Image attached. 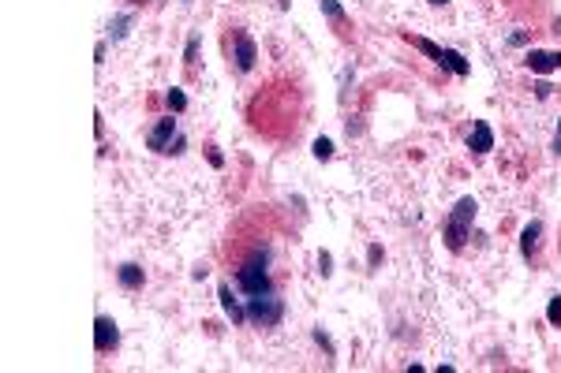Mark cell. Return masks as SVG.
Here are the masks:
<instances>
[{"label": "cell", "mask_w": 561, "mask_h": 373, "mask_svg": "<svg viewBox=\"0 0 561 373\" xmlns=\"http://www.w3.org/2000/svg\"><path fill=\"white\" fill-rule=\"evenodd\" d=\"M236 288L243 295H269L274 291V277H269V247H251L236 261Z\"/></svg>", "instance_id": "6da1fadb"}, {"label": "cell", "mask_w": 561, "mask_h": 373, "mask_svg": "<svg viewBox=\"0 0 561 373\" xmlns=\"http://www.w3.org/2000/svg\"><path fill=\"white\" fill-rule=\"evenodd\" d=\"M476 213H479V205H476L471 194L453 205V213H449V221H446V247L453 250V254H460L464 243L471 239V221H476Z\"/></svg>", "instance_id": "7a4b0ae2"}, {"label": "cell", "mask_w": 561, "mask_h": 373, "mask_svg": "<svg viewBox=\"0 0 561 373\" xmlns=\"http://www.w3.org/2000/svg\"><path fill=\"white\" fill-rule=\"evenodd\" d=\"M247 321H255L258 328H277L285 321V299H277L274 291L269 295H247Z\"/></svg>", "instance_id": "3957f363"}, {"label": "cell", "mask_w": 561, "mask_h": 373, "mask_svg": "<svg viewBox=\"0 0 561 373\" xmlns=\"http://www.w3.org/2000/svg\"><path fill=\"white\" fill-rule=\"evenodd\" d=\"M255 60H258V45H255V38L247 34V30H232V64H236V71H251L255 68Z\"/></svg>", "instance_id": "277c9868"}, {"label": "cell", "mask_w": 561, "mask_h": 373, "mask_svg": "<svg viewBox=\"0 0 561 373\" xmlns=\"http://www.w3.org/2000/svg\"><path fill=\"white\" fill-rule=\"evenodd\" d=\"M116 344H120V328H116V321L98 314V321H94V351H98V355H109Z\"/></svg>", "instance_id": "5b68a950"}, {"label": "cell", "mask_w": 561, "mask_h": 373, "mask_svg": "<svg viewBox=\"0 0 561 373\" xmlns=\"http://www.w3.org/2000/svg\"><path fill=\"white\" fill-rule=\"evenodd\" d=\"M172 138H176V119L165 116V119H157V124L150 127V135H146V149H154V153H169Z\"/></svg>", "instance_id": "8992f818"}, {"label": "cell", "mask_w": 561, "mask_h": 373, "mask_svg": "<svg viewBox=\"0 0 561 373\" xmlns=\"http://www.w3.org/2000/svg\"><path fill=\"white\" fill-rule=\"evenodd\" d=\"M539 247H543V221H532L520 232V254L527 258V261H535L539 258Z\"/></svg>", "instance_id": "52a82bcc"}, {"label": "cell", "mask_w": 561, "mask_h": 373, "mask_svg": "<svg viewBox=\"0 0 561 373\" xmlns=\"http://www.w3.org/2000/svg\"><path fill=\"white\" fill-rule=\"evenodd\" d=\"M468 149L471 153H490L494 149V131L487 119H476V127H471V135H468Z\"/></svg>", "instance_id": "ba28073f"}, {"label": "cell", "mask_w": 561, "mask_h": 373, "mask_svg": "<svg viewBox=\"0 0 561 373\" xmlns=\"http://www.w3.org/2000/svg\"><path fill=\"white\" fill-rule=\"evenodd\" d=\"M116 280H120L124 291H139L146 284V272H143V265H135V261H124V265L116 269Z\"/></svg>", "instance_id": "9c48e42d"}, {"label": "cell", "mask_w": 561, "mask_h": 373, "mask_svg": "<svg viewBox=\"0 0 561 373\" xmlns=\"http://www.w3.org/2000/svg\"><path fill=\"white\" fill-rule=\"evenodd\" d=\"M221 306H225V314H229L232 317V325H243L247 321V306L240 302V299H236V295H232V288H229V284H221Z\"/></svg>", "instance_id": "30bf717a"}, {"label": "cell", "mask_w": 561, "mask_h": 373, "mask_svg": "<svg viewBox=\"0 0 561 373\" xmlns=\"http://www.w3.org/2000/svg\"><path fill=\"white\" fill-rule=\"evenodd\" d=\"M524 64H527V68H532V71L546 75V71H554V68H558V52H543V49H532V52H527V57H524Z\"/></svg>", "instance_id": "8fae6325"}, {"label": "cell", "mask_w": 561, "mask_h": 373, "mask_svg": "<svg viewBox=\"0 0 561 373\" xmlns=\"http://www.w3.org/2000/svg\"><path fill=\"white\" fill-rule=\"evenodd\" d=\"M441 68H449L457 79H468V75H471V64L464 60L457 49H441Z\"/></svg>", "instance_id": "7c38bea8"}, {"label": "cell", "mask_w": 561, "mask_h": 373, "mask_svg": "<svg viewBox=\"0 0 561 373\" xmlns=\"http://www.w3.org/2000/svg\"><path fill=\"white\" fill-rule=\"evenodd\" d=\"M318 8L329 15V23L341 30V34H348V15H344V8L337 4V0H318Z\"/></svg>", "instance_id": "4fadbf2b"}, {"label": "cell", "mask_w": 561, "mask_h": 373, "mask_svg": "<svg viewBox=\"0 0 561 373\" xmlns=\"http://www.w3.org/2000/svg\"><path fill=\"white\" fill-rule=\"evenodd\" d=\"M127 27H132V15H116L113 23H109V38H113V41H120V38L127 34Z\"/></svg>", "instance_id": "5bb4252c"}, {"label": "cell", "mask_w": 561, "mask_h": 373, "mask_svg": "<svg viewBox=\"0 0 561 373\" xmlns=\"http://www.w3.org/2000/svg\"><path fill=\"white\" fill-rule=\"evenodd\" d=\"M199 45H202V34H191V38H187V49H183V64H187V68H195Z\"/></svg>", "instance_id": "9a60e30c"}, {"label": "cell", "mask_w": 561, "mask_h": 373, "mask_svg": "<svg viewBox=\"0 0 561 373\" xmlns=\"http://www.w3.org/2000/svg\"><path fill=\"white\" fill-rule=\"evenodd\" d=\"M165 101H169L172 112H183V108H187V97H183V90H176V86H172V90L165 94Z\"/></svg>", "instance_id": "2e32d148"}, {"label": "cell", "mask_w": 561, "mask_h": 373, "mask_svg": "<svg viewBox=\"0 0 561 373\" xmlns=\"http://www.w3.org/2000/svg\"><path fill=\"white\" fill-rule=\"evenodd\" d=\"M315 157H318V161H329V157H333V142H329V138H318V142H315Z\"/></svg>", "instance_id": "e0dca14e"}, {"label": "cell", "mask_w": 561, "mask_h": 373, "mask_svg": "<svg viewBox=\"0 0 561 373\" xmlns=\"http://www.w3.org/2000/svg\"><path fill=\"white\" fill-rule=\"evenodd\" d=\"M382 258H385V254H382V247H378V243H371V250H367V265L378 269V265H382Z\"/></svg>", "instance_id": "ac0fdd59"}, {"label": "cell", "mask_w": 561, "mask_h": 373, "mask_svg": "<svg viewBox=\"0 0 561 373\" xmlns=\"http://www.w3.org/2000/svg\"><path fill=\"white\" fill-rule=\"evenodd\" d=\"M546 317H550V325H561V295H558V299H550Z\"/></svg>", "instance_id": "d6986e66"}, {"label": "cell", "mask_w": 561, "mask_h": 373, "mask_svg": "<svg viewBox=\"0 0 561 373\" xmlns=\"http://www.w3.org/2000/svg\"><path fill=\"white\" fill-rule=\"evenodd\" d=\"M329 265H333V258L326 254V250H322V254H318V272H322V277H329V272H333Z\"/></svg>", "instance_id": "ffe728a7"}, {"label": "cell", "mask_w": 561, "mask_h": 373, "mask_svg": "<svg viewBox=\"0 0 561 373\" xmlns=\"http://www.w3.org/2000/svg\"><path fill=\"white\" fill-rule=\"evenodd\" d=\"M315 339H318V344H322V347H326V351H329V355H333V344H329V336H326V332H322V328H315Z\"/></svg>", "instance_id": "44dd1931"}, {"label": "cell", "mask_w": 561, "mask_h": 373, "mask_svg": "<svg viewBox=\"0 0 561 373\" xmlns=\"http://www.w3.org/2000/svg\"><path fill=\"white\" fill-rule=\"evenodd\" d=\"M554 157L561 161V119H558V131H554Z\"/></svg>", "instance_id": "7402d4cb"}, {"label": "cell", "mask_w": 561, "mask_h": 373, "mask_svg": "<svg viewBox=\"0 0 561 373\" xmlns=\"http://www.w3.org/2000/svg\"><path fill=\"white\" fill-rule=\"evenodd\" d=\"M206 157H210V164H213V168H221V164H225V157H221V153L213 149V146H210V153H206Z\"/></svg>", "instance_id": "603a6c76"}, {"label": "cell", "mask_w": 561, "mask_h": 373, "mask_svg": "<svg viewBox=\"0 0 561 373\" xmlns=\"http://www.w3.org/2000/svg\"><path fill=\"white\" fill-rule=\"evenodd\" d=\"M169 153H183V135H176V138H172V146H169Z\"/></svg>", "instance_id": "cb8c5ba5"}, {"label": "cell", "mask_w": 561, "mask_h": 373, "mask_svg": "<svg viewBox=\"0 0 561 373\" xmlns=\"http://www.w3.org/2000/svg\"><path fill=\"white\" fill-rule=\"evenodd\" d=\"M427 4H434V8H446V4H449V0H427Z\"/></svg>", "instance_id": "d4e9b609"}, {"label": "cell", "mask_w": 561, "mask_h": 373, "mask_svg": "<svg viewBox=\"0 0 561 373\" xmlns=\"http://www.w3.org/2000/svg\"><path fill=\"white\" fill-rule=\"evenodd\" d=\"M183 4H187V0H183Z\"/></svg>", "instance_id": "484cf974"}]
</instances>
